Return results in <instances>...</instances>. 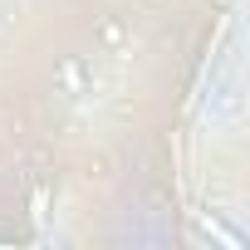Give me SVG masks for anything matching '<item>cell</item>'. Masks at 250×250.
I'll use <instances>...</instances> for the list:
<instances>
[{
  "label": "cell",
  "instance_id": "6da1fadb",
  "mask_svg": "<svg viewBox=\"0 0 250 250\" xmlns=\"http://www.w3.org/2000/svg\"><path fill=\"white\" fill-rule=\"evenodd\" d=\"M206 230H211V235H216V240H226V245H230V250H245V240H240V235H235V230H230V226H226V221H216V216H206Z\"/></svg>",
  "mask_w": 250,
  "mask_h": 250
}]
</instances>
